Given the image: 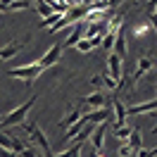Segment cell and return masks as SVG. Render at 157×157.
Listing matches in <instances>:
<instances>
[{
	"mask_svg": "<svg viewBox=\"0 0 157 157\" xmlns=\"http://www.w3.org/2000/svg\"><path fill=\"white\" fill-rule=\"evenodd\" d=\"M36 100H38V95H31L26 102H21L19 107H14L10 112V114H5V117L0 119V131H7V128H12V126H19L21 121L26 119V114H29V109L36 105Z\"/></svg>",
	"mask_w": 157,
	"mask_h": 157,
	"instance_id": "cell-1",
	"label": "cell"
},
{
	"mask_svg": "<svg viewBox=\"0 0 157 157\" xmlns=\"http://www.w3.org/2000/svg\"><path fill=\"white\" fill-rule=\"evenodd\" d=\"M24 131H26V136H29L31 143H36V145L40 147V152L43 155H52V150H50V143H48V138H45V133L38 128V124L36 121H29V124H24Z\"/></svg>",
	"mask_w": 157,
	"mask_h": 157,
	"instance_id": "cell-2",
	"label": "cell"
},
{
	"mask_svg": "<svg viewBox=\"0 0 157 157\" xmlns=\"http://www.w3.org/2000/svg\"><path fill=\"white\" fill-rule=\"evenodd\" d=\"M40 71H45V69L40 67V62H31V64H26V67H14L7 71V76L12 78H21V81H26V83H31L33 78L40 76Z\"/></svg>",
	"mask_w": 157,
	"mask_h": 157,
	"instance_id": "cell-3",
	"label": "cell"
},
{
	"mask_svg": "<svg viewBox=\"0 0 157 157\" xmlns=\"http://www.w3.org/2000/svg\"><path fill=\"white\" fill-rule=\"evenodd\" d=\"M140 143H143V138H140V131H138L136 126L131 128V136H128V140L124 143V145L119 147V152L117 155L121 157H126V155H143V150H140Z\"/></svg>",
	"mask_w": 157,
	"mask_h": 157,
	"instance_id": "cell-4",
	"label": "cell"
},
{
	"mask_svg": "<svg viewBox=\"0 0 157 157\" xmlns=\"http://www.w3.org/2000/svg\"><path fill=\"white\" fill-rule=\"evenodd\" d=\"M152 67H155V57H152V55L138 57V62H136V71H133V76L128 78V88H133V83H136L140 76H145V74H147Z\"/></svg>",
	"mask_w": 157,
	"mask_h": 157,
	"instance_id": "cell-5",
	"label": "cell"
},
{
	"mask_svg": "<svg viewBox=\"0 0 157 157\" xmlns=\"http://www.w3.org/2000/svg\"><path fill=\"white\" fill-rule=\"evenodd\" d=\"M121 67H124V59L112 50V52H109V57H107V74L112 78H117V81H124L126 74H124V69H121Z\"/></svg>",
	"mask_w": 157,
	"mask_h": 157,
	"instance_id": "cell-6",
	"label": "cell"
},
{
	"mask_svg": "<svg viewBox=\"0 0 157 157\" xmlns=\"http://www.w3.org/2000/svg\"><path fill=\"white\" fill-rule=\"evenodd\" d=\"M0 147H5V152H14V155H24L26 152V145L19 138H12L7 133H0Z\"/></svg>",
	"mask_w": 157,
	"mask_h": 157,
	"instance_id": "cell-7",
	"label": "cell"
},
{
	"mask_svg": "<svg viewBox=\"0 0 157 157\" xmlns=\"http://www.w3.org/2000/svg\"><path fill=\"white\" fill-rule=\"evenodd\" d=\"M109 114H112V109H107V105L105 107H93L88 109L86 114H81L83 117V121H93V124H107Z\"/></svg>",
	"mask_w": 157,
	"mask_h": 157,
	"instance_id": "cell-8",
	"label": "cell"
},
{
	"mask_svg": "<svg viewBox=\"0 0 157 157\" xmlns=\"http://www.w3.org/2000/svg\"><path fill=\"white\" fill-rule=\"evenodd\" d=\"M109 102L107 93H102V90H95V93H88L86 98H81V105H86V107H105Z\"/></svg>",
	"mask_w": 157,
	"mask_h": 157,
	"instance_id": "cell-9",
	"label": "cell"
},
{
	"mask_svg": "<svg viewBox=\"0 0 157 157\" xmlns=\"http://www.w3.org/2000/svg\"><path fill=\"white\" fill-rule=\"evenodd\" d=\"M59 55H62V43H55V45H52V48H50L48 52H45V55L38 59L40 67H43V69L55 67V64H57V59H59Z\"/></svg>",
	"mask_w": 157,
	"mask_h": 157,
	"instance_id": "cell-10",
	"label": "cell"
},
{
	"mask_svg": "<svg viewBox=\"0 0 157 157\" xmlns=\"http://www.w3.org/2000/svg\"><path fill=\"white\" fill-rule=\"evenodd\" d=\"M90 140H93V155H102L105 152V147H102V143H105V124H95Z\"/></svg>",
	"mask_w": 157,
	"mask_h": 157,
	"instance_id": "cell-11",
	"label": "cell"
},
{
	"mask_svg": "<svg viewBox=\"0 0 157 157\" xmlns=\"http://www.w3.org/2000/svg\"><path fill=\"white\" fill-rule=\"evenodd\" d=\"M114 52H117L121 59H126V33H124V24L119 26V31H117V38H114Z\"/></svg>",
	"mask_w": 157,
	"mask_h": 157,
	"instance_id": "cell-12",
	"label": "cell"
},
{
	"mask_svg": "<svg viewBox=\"0 0 157 157\" xmlns=\"http://www.w3.org/2000/svg\"><path fill=\"white\" fill-rule=\"evenodd\" d=\"M152 109H157V100H150V102H140V105L126 107V114H143V112H152Z\"/></svg>",
	"mask_w": 157,
	"mask_h": 157,
	"instance_id": "cell-13",
	"label": "cell"
},
{
	"mask_svg": "<svg viewBox=\"0 0 157 157\" xmlns=\"http://www.w3.org/2000/svg\"><path fill=\"white\" fill-rule=\"evenodd\" d=\"M21 45L24 43H19V40H14V43H10V45H5V48H0V59H10L14 57L17 52L21 50Z\"/></svg>",
	"mask_w": 157,
	"mask_h": 157,
	"instance_id": "cell-14",
	"label": "cell"
},
{
	"mask_svg": "<svg viewBox=\"0 0 157 157\" xmlns=\"http://www.w3.org/2000/svg\"><path fill=\"white\" fill-rule=\"evenodd\" d=\"M150 31H152V21H136L133 24V36L136 38H145Z\"/></svg>",
	"mask_w": 157,
	"mask_h": 157,
	"instance_id": "cell-15",
	"label": "cell"
},
{
	"mask_svg": "<svg viewBox=\"0 0 157 157\" xmlns=\"http://www.w3.org/2000/svg\"><path fill=\"white\" fill-rule=\"evenodd\" d=\"M112 109H114V117H117V124H114V126H121V124L126 121V107L114 98V100H112Z\"/></svg>",
	"mask_w": 157,
	"mask_h": 157,
	"instance_id": "cell-16",
	"label": "cell"
},
{
	"mask_svg": "<svg viewBox=\"0 0 157 157\" xmlns=\"http://www.w3.org/2000/svg\"><path fill=\"white\" fill-rule=\"evenodd\" d=\"M83 126H86V121H83V117L78 119V121H74L71 126H67V131H64V140H71V138L76 136V133H78V131H81Z\"/></svg>",
	"mask_w": 157,
	"mask_h": 157,
	"instance_id": "cell-17",
	"label": "cell"
},
{
	"mask_svg": "<svg viewBox=\"0 0 157 157\" xmlns=\"http://www.w3.org/2000/svg\"><path fill=\"white\" fill-rule=\"evenodd\" d=\"M78 119H81V112H78V109H71V112H69L67 117H64L62 121H59V128H67V126H71V124H74V121H78Z\"/></svg>",
	"mask_w": 157,
	"mask_h": 157,
	"instance_id": "cell-18",
	"label": "cell"
},
{
	"mask_svg": "<svg viewBox=\"0 0 157 157\" xmlns=\"http://www.w3.org/2000/svg\"><path fill=\"white\" fill-rule=\"evenodd\" d=\"M131 128H133V126H126V124H121V126H114V136H117L121 143H126L128 136H131Z\"/></svg>",
	"mask_w": 157,
	"mask_h": 157,
	"instance_id": "cell-19",
	"label": "cell"
},
{
	"mask_svg": "<svg viewBox=\"0 0 157 157\" xmlns=\"http://www.w3.org/2000/svg\"><path fill=\"white\" fill-rule=\"evenodd\" d=\"M31 7V0H12L7 12H19V10H29Z\"/></svg>",
	"mask_w": 157,
	"mask_h": 157,
	"instance_id": "cell-20",
	"label": "cell"
},
{
	"mask_svg": "<svg viewBox=\"0 0 157 157\" xmlns=\"http://www.w3.org/2000/svg\"><path fill=\"white\" fill-rule=\"evenodd\" d=\"M59 17H62V12H50L48 17H43V19H40V29H45V26H52V24H55Z\"/></svg>",
	"mask_w": 157,
	"mask_h": 157,
	"instance_id": "cell-21",
	"label": "cell"
},
{
	"mask_svg": "<svg viewBox=\"0 0 157 157\" xmlns=\"http://www.w3.org/2000/svg\"><path fill=\"white\" fill-rule=\"evenodd\" d=\"M114 38H117V33H114V31H107V36L102 38V48L112 50V48H114Z\"/></svg>",
	"mask_w": 157,
	"mask_h": 157,
	"instance_id": "cell-22",
	"label": "cell"
},
{
	"mask_svg": "<svg viewBox=\"0 0 157 157\" xmlns=\"http://www.w3.org/2000/svg\"><path fill=\"white\" fill-rule=\"evenodd\" d=\"M145 12H147V17H150L152 12H157V0H147V5H145Z\"/></svg>",
	"mask_w": 157,
	"mask_h": 157,
	"instance_id": "cell-23",
	"label": "cell"
},
{
	"mask_svg": "<svg viewBox=\"0 0 157 157\" xmlns=\"http://www.w3.org/2000/svg\"><path fill=\"white\" fill-rule=\"evenodd\" d=\"M10 2H12V0H0V12H7Z\"/></svg>",
	"mask_w": 157,
	"mask_h": 157,
	"instance_id": "cell-24",
	"label": "cell"
},
{
	"mask_svg": "<svg viewBox=\"0 0 157 157\" xmlns=\"http://www.w3.org/2000/svg\"><path fill=\"white\" fill-rule=\"evenodd\" d=\"M107 2H109V7H117V5L121 2V0H107Z\"/></svg>",
	"mask_w": 157,
	"mask_h": 157,
	"instance_id": "cell-25",
	"label": "cell"
},
{
	"mask_svg": "<svg viewBox=\"0 0 157 157\" xmlns=\"http://www.w3.org/2000/svg\"><path fill=\"white\" fill-rule=\"evenodd\" d=\"M143 155H157V147H152V150H147V152H143Z\"/></svg>",
	"mask_w": 157,
	"mask_h": 157,
	"instance_id": "cell-26",
	"label": "cell"
},
{
	"mask_svg": "<svg viewBox=\"0 0 157 157\" xmlns=\"http://www.w3.org/2000/svg\"><path fill=\"white\" fill-rule=\"evenodd\" d=\"M155 117H157V114H155ZM152 133H157V126H155V128H152Z\"/></svg>",
	"mask_w": 157,
	"mask_h": 157,
	"instance_id": "cell-27",
	"label": "cell"
},
{
	"mask_svg": "<svg viewBox=\"0 0 157 157\" xmlns=\"http://www.w3.org/2000/svg\"><path fill=\"white\" fill-rule=\"evenodd\" d=\"M36 2H40V0H36Z\"/></svg>",
	"mask_w": 157,
	"mask_h": 157,
	"instance_id": "cell-28",
	"label": "cell"
},
{
	"mask_svg": "<svg viewBox=\"0 0 157 157\" xmlns=\"http://www.w3.org/2000/svg\"><path fill=\"white\" fill-rule=\"evenodd\" d=\"M155 31H157V29H155Z\"/></svg>",
	"mask_w": 157,
	"mask_h": 157,
	"instance_id": "cell-29",
	"label": "cell"
}]
</instances>
